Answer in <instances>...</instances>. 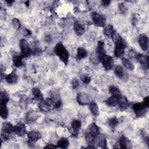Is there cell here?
<instances>
[{
    "instance_id": "1",
    "label": "cell",
    "mask_w": 149,
    "mask_h": 149,
    "mask_svg": "<svg viewBox=\"0 0 149 149\" xmlns=\"http://www.w3.org/2000/svg\"><path fill=\"white\" fill-rule=\"evenodd\" d=\"M112 40L115 44L114 55L116 58H121L125 54V50L126 47L125 41L117 33H115L112 37Z\"/></svg>"
},
{
    "instance_id": "2",
    "label": "cell",
    "mask_w": 149,
    "mask_h": 149,
    "mask_svg": "<svg viewBox=\"0 0 149 149\" xmlns=\"http://www.w3.org/2000/svg\"><path fill=\"white\" fill-rule=\"evenodd\" d=\"M54 51L61 61L65 65H67L69 61V55L65 46L61 42H58L55 46Z\"/></svg>"
},
{
    "instance_id": "3",
    "label": "cell",
    "mask_w": 149,
    "mask_h": 149,
    "mask_svg": "<svg viewBox=\"0 0 149 149\" xmlns=\"http://www.w3.org/2000/svg\"><path fill=\"white\" fill-rule=\"evenodd\" d=\"M100 62H101L103 68L105 70H111L113 66V58L108 55L105 54L99 57Z\"/></svg>"
},
{
    "instance_id": "4",
    "label": "cell",
    "mask_w": 149,
    "mask_h": 149,
    "mask_svg": "<svg viewBox=\"0 0 149 149\" xmlns=\"http://www.w3.org/2000/svg\"><path fill=\"white\" fill-rule=\"evenodd\" d=\"M91 16L95 25L100 27H103L105 26L106 19L104 16L95 12H92Z\"/></svg>"
},
{
    "instance_id": "5",
    "label": "cell",
    "mask_w": 149,
    "mask_h": 149,
    "mask_svg": "<svg viewBox=\"0 0 149 149\" xmlns=\"http://www.w3.org/2000/svg\"><path fill=\"white\" fill-rule=\"evenodd\" d=\"M19 46L21 51V54L24 58H27L32 54L31 49L30 48L28 42L24 38H22L19 41Z\"/></svg>"
},
{
    "instance_id": "6",
    "label": "cell",
    "mask_w": 149,
    "mask_h": 149,
    "mask_svg": "<svg viewBox=\"0 0 149 149\" xmlns=\"http://www.w3.org/2000/svg\"><path fill=\"white\" fill-rule=\"evenodd\" d=\"M132 108L137 118L142 117L145 115L147 109L148 108L143 102H137L132 106Z\"/></svg>"
},
{
    "instance_id": "7",
    "label": "cell",
    "mask_w": 149,
    "mask_h": 149,
    "mask_svg": "<svg viewBox=\"0 0 149 149\" xmlns=\"http://www.w3.org/2000/svg\"><path fill=\"white\" fill-rule=\"evenodd\" d=\"M136 58L144 70H147L148 69L149 60L147 55H145L142 54H137L136 55Z\"/></svg>"
},
{
    "instance_id": "8",
    "label": "cell",
    "mask_w": 149,
    "mask_h": 149,
    "mask_svg": "<svg viewBox=\"0 0 149 149\" xmlns=\"http://www.w3.org/2000/svg\"><path fill=\"white\" fill-rule=\"evenodd\" d=\"M76 100L77 102L82 105H87L90 102V97L86 93H78L76 97Z\"/></svg>"
},
{
    "instance_id": "9",
    "label": "cell",
    "mask_w": 149,
    "mask_h": 149,
    "mask_svg": "<svg viewBox=\"0 0 149 149\" xmlns=\"http://www.w3.org/2000/svg\"><path fill=\"white\" fill-rule=\"evenodd\" d=\"M27 137L29 139V144L30 145L33 144L36 141L41 139V135L38 132L33 130L27 133Z\"/></svg>"
},
{
    "instance_id": "10",
    "label": "cell",
    "mask_w": 149,
    "mask_h": 149,
    "mask_svg": "<svg viewBox=\"0 0 149 149\" xmlns=\"http://www.w3.org/2000/svg\"><path fill=\"white\" fill-rule=\"evenodd\" d=\"M94 144H97L99 147L102 148H107V142L104 136L98 134L96 136H95L94 139Z\"/></svg>"
},
{
    "instance_id": "11",
    "label": "cell",
    "mask_w": 149,
    "mask_h": 149,
    "mask_svg": "<svg viewBox=\"0 0 149 149\" xmlns=\"http://www.w3.org/2000/svg\"><path fill=\"white\" fill-rule=\"evenodd\" d=\"M13 132L19 136H23L26 133V128L23 123H17L13 126Z\"/></svg>"
},
{
    "instance_id": "12",
    "label": "cell",
    "mask_w": 149,
    "mask_h": 149,
    "mask_svg": "<svg viewBox=\"0 0 149 149\" xmlns=\"http://www.w3.org/2000/svg\"><path fill=\"white\" fill-rule=\"evenodd\" d=\"M138 42L139 44L140 47L143 51H147L148 48V37L145 35L143 34L141 35L138 40Z\"/></svg>"
},
{
    "instance_id": "13",
    "label": "cell",
    "mask_w": 149,
    "mask_h": 149,
    "mask_svg": "<svg viewBox=\"0 0 149 149\" xmlns=\"http://www.w3.org/2000/svg\"><path fill=\"white\" fill-rule=\"evenodd\" d=\"M119 144L122 148H130L132 147L130 140L123 135L120 137L119 140Z\"/></svg>"
},
{
    "instance_id": "14",
    "label": "cell",
    "mask_w": 149,
    "mask_h": 149,
    "mask_svg": "<svg viewBox=\"0 0 149 149\" xmlns=\"http://www.w3.org/2000/svg\"><path fill=\"white\" fill-rule=\"evenodd\" d=\"M115 73L118 77L122 80H126L127 79V74L125 72L123 68L120 65H118L115 67Z\"/></svg>"
},
{
    "instance_id": "15",
    "label": "cell",
    "mask_w": 149,
    "mask_h": 149,
    "mask_svg": "<svg viewBox=\"0 0 149 149\" xmlns=\"http://www.w3.org/2000/svg\"><path fill=\"white\" fill-rule=\"evenodd\" d=\"M5 80L9 84L16 83L18 80V76L16 73V69H13L10 73L8 74L5 77Z\"/></svg>"
},
{
    "instance_id": "16",
    "label": "cell",
    "mask_w": 149,
    "mask_h": 149,
    "mask_svg": "<svg viewBox=\"0 0 149 149\" xmlns=\"http://www.w3.org/2000/svg\"><path fill=\"white\" fill-rule=\"evenodd\" d=\"M73 29H74V31H75L76 34L77 36L82 35L85 31V28H84V24L78 21H76L74 23Z\"/></svg>"
},
{
    "instance_id": "17",
    "label": "cell",
    "mask_w": 149,
    "mask_h": 149,
    "mask_svg": "<svg viewBox=\"0 0 149 149\" xmlns=\"http://www.w3.org/2000/svg\"><path fill=\"white\" fill-rule=\"evenodd\" d=\"M81 126V123L80 120H74L72 122V130L73 136H77Z\"/></svg>"
},
{
    "instance_id": "18",
    "label": "cell",
    "mask_w": 149,
    "mask_h": 149,
    "mask_svg": "<svg viewBox=\"0 0 149 149\" xmlns=\"http://www.w3.org/2000/svg\"><path fill=\"white\" fill-rule=\"evenodd\" d=\"M103 33L105 36L112 38L114 34L116 33V31L112 25L108 24L105 27L103 30Z\"/></svg>"
},
{
    "instance_id": "19",
    "label": "cell",
    "mask_w": 149,
    "mask_h": 149,
    "mask_svg": "<svg viewBox=\"0 0 149 149\" xmlns=\"http://www.w3.org/2000/svg\"><path fill=\"white\" fill-rule=\"evenodd\" d=\"M121 97H118L116 96L111 95L110 97L105 100V103L109 107H115L119 104L120 98Z\"/></svg>"
},
{
    "instance_id": "20",
    "label": "cell",
    "mask_w": 149,
    "mask_h": 149,
    "mask_svg": "<svg viewBox=\"0 0 149 149\" xmlns=\"http://www.w3.org/2000/svg\"><path fill=\"white\" fill-rule=\"evenodd\" d=\"M32 95H33L34 100L38 101L39 102H40L44 100L43 95H42L40 90L38 88L34 87L32 89Z\"/></svg>"
},
{
    "instance_id": "21",
    "label": "cell",
    "mask_w": 149,
    "mask_h": 149,
    "mask_svg": "<svg viewBox=\"0 0 149 149\" xmlns=\"http://www.w3.org/2000/svg\"><path fill=\"white\" fill-rule=\"evenodd\" d=\"M96 54L98 55V57L106 54L104 41H99L98 42L97 47L96 48Z\"/></svg>"
},
{
    "instance_id": "22",
    "label": "cell",
    "mask_w": 149,
    "mask_h": 149,
    "mask_svg": "<svg viewBox=\"0 0 149 149\" xmlns=\"http://www.w3.org/2000/svg\"><path fill=\"white\" fill-rule=\"evenodd\" d=\"M24 58L22 54H16L14 55L13 56V65L16 67L19 68L23 65V61L22 59Z\"/></svg>"
},
{
    "instance_id": "23",
    "label": "cell",
    "mask_w": 149,
    "mask_h": 149,
    "mask_svg": "<svg viewBox=\"0 0 149 149\" xmlns=\"http://www.w3.org/2000/svg\"><path fill=\"white\" fill-rule=\"evenodd\" d=\"M2 132L7 134H10L13 132V126L9 122L3 123L2 127Z\"/></svg>"
},
{
    "instance_id": "24",
    "label": "cell",
    "mask_w": 149,
    "mask_h": 149,
    "mask_svg": "<svg viewBox=\"0 0 149 149\" xmlns=\"http://www.w3.org/2000/svg\"><path fill=\"white\" fill-rule=\"evenodd\" d=\"M87 51L82 47H79L77 48V54H76V58L78 60H81L83 58H85L87 56Z\"/></svg>"
},
{
    "instance_id": "25",
    "label": "cell",
    "mask_w": 149,
    "mask_h": 149,
    "mask_svg": "<svg viewBox=\"0 0 149 149\" xmlns=\"http://www.w3.org/2000/svg\"><path fill=\"white\" fill-rule=\"evenodd\" d=\"M89 108L91 113L94 116H98L99 115L98 106L94 101H91L89 104Z\"/></svg>"
},
{
    "instance_id": "26",
    "label": "cell",
    "mask_w": 149,
    "mask_h": 149,
    "mask_svg": "<svg viewBox=\"0 0 149 149\" xmlns=\"http://www.w3.org/2000/svg\"><path fill=\"white\" fill-rule=\"evenodd\" d=\"M0 115L2 119H5L8 116V109L6 104H0Z\"/></svg>"
},
{
    "instance_id": "27",
    "label": "cell",
    "mask_w": 149,
    "mask_h": 149,
    "mask_svg": "<svg viewBox=\"0 0 149 149\" xmlns=\"http://www.w3.org/2000/svg\"><path fill=\"white\" fill-rule=\"evenodd\" d=\"M69 140L66 137L61 138L57 143V147L61 148H67L69 147Z\"/></svg>"
},
{
    "instance_id": "28",
    "label": "cell",
    "mask_w": 149,
    "mask_h": 149,
    "mask_svg": "<svg viewBox=\"0 0 149 149\" xmlns=\"http://www.w3.org/2000/svg\"><path fill=\"white\" fill-rule=\"evenodd\" d=\"M119 107L120 108V109L122 110H124L127 109L129 106V102L127 100V99L125 97H121V98H120L119 100Z\"/></svg>"
},
{
    "instance_id": "29",
    "label": "cell",
    "mask_w": 149,
    "mask_h": 149,
    "mask_svg": "<svg viewBox=\"0 0 149 149\" xmlns=\"http://www.w3.org/2000/svg\"><path fill=\"white\" fill-rule=\"evenodd\" d=\"M121 60H122V64L123 65V66L126 69H127L129 70H133L134 69V65L132 63V62L129 59H127L126 58L122 57Z\"/></svg>"
},
{
    "instance_id": "30",
    "label": "cell",
    "mask_w": 149,
    "mask_h": 149,
    "mask_svg": "<svg viewBox=\"0 0 149 149\" xmlns=\"http://www.w3.org/2000/svg\"><path fill=\"white\" fill-rule=\"evenodd\" d=\"M109 93L111 94V95L116 96L118 97H122V94L120 90L116 86H110L109 88Z\"/></svg>"
},
{
    "instance_id": "31",
    "label": "cell",
    "mask_w": 149,
    "mask_h": 149,
    "mask_svg": "<svg viewBox=\"0 0 149 149\" xmlns=\"http://www.w3.org/2000/svg\"><path fill=\"white\" fill-rule=\"evenodd\" d=\"M95 136H93L89 131L85 133V139L88 145H94Z\"/></svg>"
},
{
    "instance_id": "32",
    "label": "cell",
    "mask_w": 149,
    "mask_h": 149,
    "mask_svg": "<svg viewBox=\"0 0 149 149\" xmlns=\"http://www.w3.org/2000/svg\"><path fill=\"white\" fill-rule=\"evenodd\" d=\"M89 132L94 136H96L98 134H100V130H99V127L98 126L94 123H93L89 128Z\"/></svg>"
},
{
    "instance_id": "33",
    "label": "cell",
    "mask_w": 149,
    "mask_h": 149,
    "mask_svg": "<svg viewBox=\"0 0 149 149\" xmlns=\"http://www.w3.org/2000/svg\"><path fill=\"white\" fill-rule=\"evenodd\" d=\"M0 99L1 103L6 104L9 100V96L5 91H1L0 93Z\"/></svg>"
},
{
    "instance_id": "34",
    "label": "cell",
    "mask_w": 149,
    "mask_h": 149,
    "mask_svg": "<svg viewBox=\"0 0 149 149\" xmlns=\"http://www.w3.org/2000/svg\"><path fill=\"white\" fill-rule=\"evenodd\" d=\"M108 125H109V127L112 129H114L116 127V126L118 125L119 120L117 118L113 117V118H111V119H109L108 120Z\"/></svg>"
},
{
    "instance_id": "35",
    "label": "cell",
    "mask_w": 149,
    "mask_h": 149,
    "mask_svg": "<svg viewBox=\"0 0 149 149\" xmlns=\"http://www.w3.org/2000/svg\"><path fill=\"white\" fill-rule=\"evenodd\" d=\"M38 107L40 109L41 111L45 112H47L48 111H49L51 109V108H50L45 102L44 101H42L41 102H39L38 104Z\"/></svg>"
},
{
    "instance_id": "36",
    "label": "cell",
    "mask_w": 149,
    "mask_h": 149,
    "mask_svg": "<svg viewBox=\"0 0 149 149\" xmlns=\"http://www.w3.org/2000/svg\"><path fill=\"white\" fill-rule=\"evenodd\" d=\"M37 118V115H36V113H34V112H30L27 113L26 119L29 122H33L36 120Z\"/></svg>"
},
{
    "instance_id": "37",
    "label": "cell",
    "mask_w": 149,
    "mask_h": 149,
    "mask_svg": "<svg viewBox=\"0 0 149 149\" xmlns=\"http://www.w3.org/2000/svg\"><path fill=\"white\" fill-rule=\"evenodd\" d=\"M90 59L91 62L94 64H97L98 63L100 62L99 57L96 53H92L90 55Z\"/></svg>"
},
{
    "instance_id": "38",
    "label": "cell",
    "mask_w": 149,
    "mask_h": 149,
    "mask_svg": "<svg viewBox=\"0 0 149 149\" xmlns=\"http://www.w3.org/2000/svg\"><path fill=\"white\" fill-rule=\"evenodd\" d=\"M80 79L85 84H87L88 83H90V82L91 81V77L90 76L87 75V74H81L80 76Z\"/></svg>"
},
{
    "instance_id": "39",
    "label": "cell",
    "mask_w": 149,
    "mask_h": 149,
    "mask_svg": "<svg viewBox=\"0 0 149 149\" xmlns=\"http://www.w3.org/2000/svg\"><path fill=\"white\" fill-rule=\"evenodd\" d=\"M12 24H13V26L15 27V29H19L20 28V26H21V24L20 23V21L17 18H14L12 19Z\"/></svg>"
},
{
    "instance_id": "40",
    "label": "cell",
    "mask_w": 149,
    "mask_h": 149,
    "mask_svg": "<svg viewBox=\"0 0 149 149\" xmlns=\"http://www.w3.org/2000/svg\"><path fill=\"white\" fill-rule=\"evenodd\" d=\"M118 8H119V9L120 10V12L123 14V15H125L127 13V9L126 8V7L125 6V4L123 3H120L119 4V6H118Z\"/></svg>"
},
{
    "instance_id": "41",
    "label": "cell",
    "mask_w": 149,
    "mask_h": 149,
    "mask_svg": "<svg viewBox=\"0 0 149 149\" xmlns=\"http://www.w3.org/2000/svg\"><path fill=\"white\" fill-rule=\"evenodd\" d=\"M139 19H140L139 15L136 14V13H134L132 15V24L133 26H136L137 24Z\"/></svg>"
},
{
    "instance_id": "42",
    "label": "cell",
    "mask_w": 149,
    "mask_h": 149,
    "mask_svg": "<svg viewBox=\"0 0 149 149\" xmlns=\"http://www.w3.org/2000/svg\"><path fill=\"white\" fill-rule=\"evenodd\" d=\"M72 86L73 89H76L79 86V81L77 78H74L72 81Z\"/></svg>"
},
{
    "instance_id": "43",
    "label": "cell",
    "mask_w": 149,
    "mask_h": 149,
    "mask_svg": "<svg viewBox=\"0 0 149 149\" xmlns=\"http://www.w3.org/2000/svg\"><path fill=\"white\" fill-rule=\"evenodd\" d=\"M62 105V101L61 100H58L56 101H55V102L54 103V108H59Z\"/></svg>"
},
{
    "instance_id": "44",
    "label": "cell",
    "mask_w": 149,
    "mask_h": 149,
    "mask_svg": "<svg viewBox=\"0 0 149 149\" xmlns=\"http://www.w3.org/2000/svg\"><path fill=\"white\" fill-rule=\"evenodd\" d=\"M143 102L147 108H148V107H149V97H148V96H147L146 97H145L144 98V101Z\"/></svg>"
},
{
    "instance_id": "45",
    "label": "cell",
    "mask_w": 149,
    "mask_h": 149,
    "mask_svg": "<svg viewBox=\"0 0 149 149\" xmlns=\"http://www.w3.org/2000/svg\"><path fill=\"white\" fill-rule=\"evenodd\" d=\"M57 148V146L54 145L53 144H49L46 145L44 147V148Z\"/></svg>"
},
{
    "instance_id": "46",
    "label": "cell",
    "mask_w": 149,
    "mask_h": 149,
    "mask_svg": "<svg viewBox=\"0 0 149 149\" xmlns=\"http://www.w3.org/2000/svg\"><path fill=\"white\" fill-rule=\"evenodd\" d=\"M101 3H102V5H103L104 6H107L109 5V3H111V1L104 0V1H102Z\"/></svg>"
},
{
    "instance_id": "47",
    "label": "cell",
    "mask_w": 149,
    "mask_h": 149,
    "mask_svg": "<svg viewBox=\"0 0 149 149\" xmlns=\"http://www.w3.org/2000/svg\"><path fill=\"white\" fill-rule=\"evenodd\" d=\"M6 3H8V5H11L14 2L13 1H6Z\"/></svg>"
}]
</instances>
